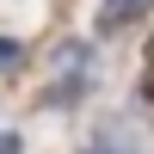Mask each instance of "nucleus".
<instances>
[{"label": "nucleus", "instance_id": "f257e3e1", "mask_svg": "<svg viewBox=\"0 0 154 154\" xmlns=\"http://www.w3.org/2000/svg\"><path fill=\"white\" fill-rule=\"evenodd\" d=\"M93 80H99L93 43H62V49H56V80H49L43 105H49V111H74L86 93H93Z\"/></svg>", "mask_w": 154, "mask_h": 154}, {"label": "nucleus", "instance_id": "f03ea898", "mask_svg": "<svg viewBox=\"0 0 154 154\" xmlns=\"http://www.w3.org/2000/svg\"><path fill=\"white\" fill-rule=\"evenodd\" d=\"M154 6V0H99V19H93V31L99 37H111V31H130L136 19Z\"/></svg>", "mask_w": 154, "mask_h": 154}, {"label": "nucleus", "instance_id": "7ed1b4c3", "mask_svg": "<svg viewBox=\"0 0 154 154\" xmlns=\"http://www.w3.org/2000/svg\"><path fill=\"white\" fill-rule=\"evenodd\" d=\"M80 154H142V148H136V136H123V130H93Z\"/></svg>", "mask_w": 154, "mask_h": 154}, {"label": "nucleus", "instance_id": "20e7f679", "mask_svg": "<svg viewBox=\"0 0 154 154\" xmlns=\"http://www.w3.org/2000/svg\"><path fill=\"white\" fill-rule=\"evenodd\" d=\"M12 62H19V43H12V37H0V68H12Z\"/></svg>", "mask_w": 154, "mask_h": 154}]
</instances>
